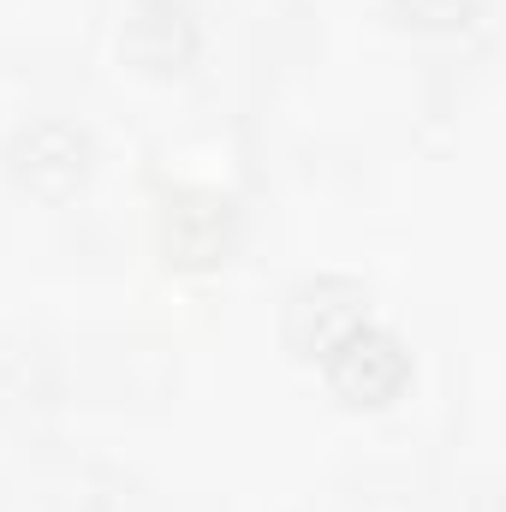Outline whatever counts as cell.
<instances>
[{
  "label": "cell",
  "mask_w": 506,
  "mask_h": 512,
  "mask_svg": "<svg viewBox=\"0 0 506 512\" xmlns=\"http://www.w3.org/2000/svg\"><path fill=\"white\" fill-rule=\"evenodd\" d=\"M322 364H328V382H334V393L346 405H387L411 382V352L399 346V334H387L376 322L346 328L322 352Z\"/></svg>",
  "instance_id": "1"
},
{
  "label": "cell",
  "mask_w": 506,
  "mask_h": 512,
  "mask_svg": "<svg viewBox=\"0 0 506 512\" xmlns=\"http://www.w3.org/2000/svg\"><path fill=\"white\" fill-rule=\"evenodd\" d=\"M12 173H18L24 191L60 203L90 173V137L78 126H66V120H36L30 131L12 137Z\"/></svg>",
  "instance_id": "2"
},
{
  "label": "cell",
  "mask_w": 506,
  "mask_h": 512,
  "mask_svg": "<svg viewBox=\"0 0 506 512\" xmlns=\"http://www.w3.org/2000/svg\"><path fill=\"white\" fill-rule=\"evenodd\" d=\"M239 239V209L215 191H179L161 215V245L179 268H215Z\"/></svg>",
  "instance_id": "3"
},
{
  "label": "cell",
  "mask_w": 506,
  "mask_h": 512,
  "mask_svg": "<svg viewBox=\"0 0 506 512\" xmlns=\"http://www.w3.org/2000/svg\"><path fill=\"white\" fill-rule=\"evenodd\" d=\"M364 322V292L352 280H310L292 292V310H286V340L304 352V358H322L346 328Z\"/></svg>",
  "instance_id": "4"
},
{
  "label": "cell",
  "mask_w": 506,
  "mask_h": 512,
  "mask_svg": "<svg viewBox=\"0 0 506 512\" xmlns=\"http://www.w3.org/2000/svg\"><path fill=\"white\" fill-rule=\"evenodd\" d=\"M126 54L149 72H179L197 54V12L185 0H137L126 18Z\"/></svg>",
  "instance_id": "5"
},
{
  "label": "cell",
  "mask_w": 506,
  "mask_h": 512,
  "mask_svg": "<svg viewBox=\"0 0 506 512\" xmlns=\"http://www.w3.org/2000/svg\"><path fill=\"white\" fill-rule=\"evenodd\" d=\"M405 6H411V18L429 24V30H465L483 0H405Z\"/></svg>",
  "instance_id": "6"
}]
</instances>
